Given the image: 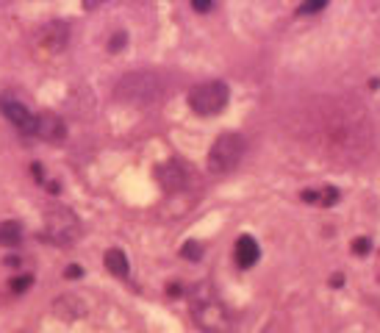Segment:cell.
I'll list each match as a JSON object with an SVG mask.
<instances>
[{
    "mask_svg": "<svg viewBox=\"0 0 380 333\" xmlns=\"http://www.w3.org/2000/svg\"><path fill=\"white\" fill-rule=\"evenodd\" d=\"M227 97H231V89L225 81H205L189 92V106L200 117H214L227 106Z\"/></svg>",
    "mask_w": 380,
    "mask_h": 333,
    "instance_id": "cell-1",
    "label": "cell"
},
{
    "mask_svg": "<svg viewBox=\"0 0 380 333\" xmlns=\"http://www.w3.org/2000/svg\"><path fill=\"white\" fill-rule=\"evenodd\" d=\"M245 153V139L239 133H222L208 150V170L211 172H227L239 164Z\"/></svg>",
    "mask_w": 380,
    "mask_h": 333,
    "instance_id": "cell-2",
    "label": "cell"
},
{
    "mask_svg": "<svg viewBox=\"0 0 380 333\" xmlns=\"http://www.w3.org/2000/svg\"><path fill=\"white\" fill-rule=\"evenodd\" d=\"M117 95L125 97V100H153L159 95V78L156 76H144V73H136V76H125L122 84L117 87Z\"/></svg>",
    "mask_w": 380,
    "mask_h": 333,
    "instance_id": "cell-3",
    "label": "cell"
},
{
    "mask_svg": "<svg viewBox=\"0 0 380 333\" xmlns=\"http://www.w3.org/2000/svg\"><path fill=\"white\" fill-rule=\"evenodd\" d=\"M75 233H78V220L72 217V211L69 209H53L47 217V236L58 244H67L75 239Z\"/></svg>",
    "mask_w": 380,
    "mask_h": 333,
    "instance_id": "cell-4",
    "label": "cell"
},
{
    "mask_svg": "<svg viewBox=\"0 0 380 333\" xmlns=\"http://www.w3.org/2000/svg\"><path fill=\"white\" fill-rule=\"evenodd\" d=\"M194 319H197V325H200L203 330H208V333H222V330H227V314H225V308H222L219 303H214V300L197 303V306H194Z\"/></svg>",
    "mask_w": 380,
    "mask_h": 333,
    "instance_id": "cell-5",
    "label": "cell"
},
{
    "mask_svg": "<svg viewBox=\"0 0 380 333\" xmlns=\"http://www.w3.org/2000/svg\"><path fill=\"white\" fill-rule=\"evenodd\" d=\"M34 133L45 142H61L67 137V128L61 122V117H56L53 111H42L36 117V125H34Z\"/></svg>",
    "mask_w": 380,
    "mask_h": 333,
    "instance_id": "cell-6",
    "label": "cell"
},
{
    "mask_svg": "<svg viewBox=\"0 0 380 333\" xmlns=\"http://www.w3.org/2000/svg\"><path fill=\"white\" fill-rule=\"evenodd\" d=\"M0 111L6 114V119H9L17 130H23V133H34L36 117H34L23 103H17V100H0Z\"/></svg>",
    "mask_w": 380,
    "mask_h": 333,
    "instance_id": "cell-7",
    "label": "cell"
},
{
    "mask_svg": "<svg viewBox=\"0 0 380 333\" xmlns=\"http://www.w3.org/2000/svg\"><path fill=\"white\" fill-rule=\"evenodd\" d=\"M156 178H159V183H161L164 189L175 192V189L183 186V181H186V170H183L178 161H170V164H161V167L156 170Z\"/></svg>",
    "mask_w": 380,
    "mask_h": 333,
    "instance_id": "cell-8",
    "label": "cell"
},
{
    "mask_svg": "<svg viewBox=\"0 0 380 333\" xmlns=\"http://www.w3.org/2000/svg\"><path fill=\"white\" fill-rule=\"evenodd\" d=\"M67 39H69V31H67V25H61V23H50V25H45V31H42V45H45V50H50V53H61L64 45H67Z\"/></svg>",
    "mask_w": 380,
    "mask_h": 333,
    "instance_id": "cell-9",
    "label": "cell"
},
{
    "mask_svg": "<svg viewBox=\"0 0 380 333\" xmlns=\"http://www.w3.org/2000/svg\"><path fill=\"white\" fill-rule=\"evenodd\" d=\"M261 250H258V242L253 236H242L236 242V264L242 266V270H250V266L258 261Z\"/></svg>",
    "mask_w": 380,
    "mask_h": 333,
    "instance_id": "cell-10",
    "label": "cell"
},
{
    "mask_svg": "<svg viewBox=\"0 0 380 333\" xmlns=\"http://www.w3.org/2000/svg\"><path fill=\"white\" fill-rule=\"evenodd\" d=\"M106 270L111 273V275H117V278H128V273H131V266H128V255L122 253V250H109L106 253Z\"/></svg>",
    "mask_w": 380,
    "mask_h": 333,
    "instance_id": "cell-11",
    "label": "cell"
},
{
    "mask_svg": "<svg viewBox=\"0 0 380 333\" xmlns=\"http://www.w3.org/2000/svg\"><path fill=\"white\" fill-rule=\"evenodd\" d=\"M23 242V228L20 222L9 220V222H0V244L3 247H17Z\"/></svg>",
    "mask_w": 380,
    "mask_h": 333,
    "instance_id": "cell-12",
    "label": "cell"
},
{
    "mask_svg": "<svg viewBox=\"0 0 380 333\" xmlns=\"http://www.w3.org/2000/svg\"><path fill=\"white\" fill-rule=\"evenodd\" d=\"M181 255H186L189 261H200V258H203V247H200V242L189 239V242L181 247Z\"/></svg>",
    "mask_w": 380,
    "mask_h": 333,
    "instance_id": "cell-13",
    "label": "cell"
},
{
    "mask_svg": "<svg viewBox=\"0 0 380 333\" xmlns=\"http://www.w3.org/2000/svg\"><path fill=\"white\" fill-rule=\"evenodd\" d=\"M31 284H34V278L31 275H17L14 281H12V292H25V289H31Z\"/></svg>",
    "mask_w": 380,
    "mask_h": 333,
    "instance_id": "cell-14",
    "label": "cell"
},
{
    "mask_svg": "<svg viewBox=\"0 0 380 333\" xmlns=\"http://www.w3.org/2000/svg\"><path fill=\"white\" fill-rule=\"evenodd\" d=\"M328 3L325 0H311V3H302L300 6V14H317V12H322Z\"/></svg>",
    "mask_w": 380,
    "mask_h": 333,
    "instance_id": "cell-15",
    "label": "cell"
},
{
    "mask_svg": "<svg viewBox=\"0 0 380 333\" xmlns=\"http://www.w3.org/2000/svg\"><path fill=\"white\" fill-rule=\"evenodd\" d=\"M369 247H372V244H369V239H355V242H353V250H355L358 255H366V253H369Z\"/></svg>",
    "mask_w": 380,
    "mask_h": 333,
    "instance_id": "cell-16",
    "label": "cell"
},
{
    "mask_svg": "<svg viewBox=\"0 0 380 333\" xmlns=\"http://www.w3.org/2000/svg\"><path fill=\"white\" fill-rule=\"evenodd\" d=\"M192 9H194V12H203V14H205L208 9H214V3H211V0H194V3H192Z\"/></svg>",
    "mask_w": 380,
    "mask_h": 333,
    "instance_id": "cell-17",
    "label": "cell"
},
{
    "mask_svg": "<svg viewBox=\"0 0 380 333\" xmlns=\"http://www.w3.org/2000/svg\"><path fill=\"white\" fill-rule=\"evenodd\" d=\"M81 275H84V270H81V266H75V264H69L64 270V278H81Z\"/></svg>",
    "mask_w": 380,
    "mask_h": 333,
    "instance_id": "cell-18",
    "label": "cell"
},
{
    "mask_svg": "<svg viewBox=\"0 0 380 333\" xmlns=\"http://www.w3.org/2000/svg\"><path fill=\"white\" fill-rule=\"evenodd\" d=\"M122 45H125V34H117V36L109 42V50H120Z\"/></svg>",
    "mask_w": 380,
    "mask_h": 333,
    "instance_id": "cell-19",
    "label": "cell"
},
{
    "mask_svg": "<svg viewBox=\"0 0 380 333\" xmlns=\"http://www.w3.org/2000/svg\"><path fill=\"white\" fill-rule=\"evenodd\" d=\"M34 175H36V181H39V183H45V172H42V164H34Z\"/></svg>",
    "mask_w": 380,
    "mask_h": 333,
    "instance_id": "cell-20",
    "label": "cell"
},
{
    "mask_svg": "<svg viewBox=\"0 0 380 333\" xmlns=\"http://www.w3.org/2000/svg\"><path fill=\"white\" fill-rule=\"evenodd\" d=\"M342 284H344V275H333L331 278V286H342Z\"/></svg>",
    "mask_w": 380,
    "mask_h": 333,
    "instance_id": "cell-21",
    "label": "cell"
},
{
    "mask_svg": "<svg viewBox=\"0 0 380 333\" xmlns=\"http://www.w3.org/2000/svg\"><path fill=\"white\" fill-rule=\"evenodd\" d=\"M167 292H170V295H181V286H178V284H170Z\"/></svg>",
    "mask_w": 380,
    "mask_h": 333,
    "instance_id": "cell-22",
    "label": "cell"
}]
</instances>
